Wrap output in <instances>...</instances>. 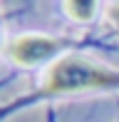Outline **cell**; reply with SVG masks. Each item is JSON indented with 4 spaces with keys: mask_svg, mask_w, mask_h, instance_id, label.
Wrapping results in <instances>:
<instances>
[{
    "mask_svg": "<svg viewBox=\"0 0 119 122\" xmlns=\"http://www.w3.org/2000/svg\"><path fill=\"white\" fill-rule=\"evenodd\" d=\"M84 90H119V70L94 65L79 55H64L47 70L37 90V97L84 92Z\"/></svg>",
    "mask_w": 119,
    "mask_h": 122,
    "instance_id": "obj_1",
    "label": "cell"
},
{
    "mask_svg": "<svg viewBox=\"0 0 119 122\" xmlns=\"http://www.w3.org/2000/svg\"><path fill=\"white\" fill-rule=\"evenodd\" d=\"M62 47H64L62 40H55L47 35H23L8 45V57L23 67H32L45 60H52Z\"/></svg>",
    "mask_w": 119,
    "mask_h": 122,
    "instance_id": "obj_2",
    "label": "cell"
},
{
    "mask_svg": "<svg viewBox=\"0 0 119 122\" xmlns=\"http://www.w3.org/2000/svg\"><path fill=\"white\" fill-rule=\"evenodd\" d=\"M64 10L69 18L79 23H89L97 13V0H64Z\"/></svg>",
    "mask_w": 119,
    "mask_h": 122,
    "instance_id": "obj_3",
    "label": "cell"
},
{
    "mask_svg": "<svg viewBox=\"0 0 119 122\" xmlns=\"http://www.w3.org/2000/svg\"><path fill=\"white\" fill-rule=\"evenodd\" d=\"M109 20H112V23L119 27V5H114V8L109 10Z\"/></svg>",
    "mask_w": 119,
    "mask_h": 122,
    "instance_id": "obj_4",
    "label": "cell"
},
{
    "mask_svg": "<svg viewBox=\"0 0 119 122\" xmlns=\"http://www.w3.org/2000/svg\"><path fill=\"white\" fill-rule=\"evenodd\" d=\"M47 122H50V120H47Z\"/></svg>",
    "mask_w": 119,
    "mask_h": 122,
    "instance_id": "obj_5",
    "label": "cell"
}]
</instances>
